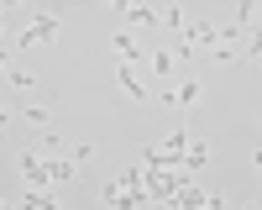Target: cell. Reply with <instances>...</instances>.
Here are the masks:
<instances>
[{"mask_svg":"<svg viewBox=\"0 0 262 210\" xmlns=\"http://www.w3.org/2000/svg\"><path fill=\"white\" fill-rule=\"evenodd\" d=\"M111 42H116V53H121L126 63H131V58H142V42L131 37V32H121V37H111Z\"/></svg>","mask_w":262,"mask_h":210,"instance_id":"obj_3","label":"cell"},{"mask_svg":"<svg viewBox=\"0 0 262 210\" xmlns=\"http://www.w3.org/2000/svg\"><path fill=\"white\" fill-rule=\"evenodd\" d=\"M58 32H63L58 16H32V27H27V37H21V48H42V42H53Z\"/></svg>","mask_w":262,"mask_h":210,"instance_id":"obj_1","label":"cell"},{"mask_svg":"<svg viewBox=\"0 0 262 210\" xmlns=\"http://www.w3.org/2000/svg\"><path fill=\"white\" fill-rule=\"evenodd\" d=\"M27 121H32L37 132H42V126H48V111H42V105H27Z\"/></svg>","mask_w":262,"mask_h":210,"instance_id":"obj_4","label":"cell"},{"mask_svg":"<svg viewBox=\"0 0 262 210\" xmlns=\"http://www.w3.org/2000/svg\"><path fill=\"white\" fill-rule=\"evenodd\" d=\"M21 174H27V184H48V163H37V153H21Z\"/></svg>","mask_w":262,"mask_h":210,"instance_id":"obj_2","label":"cell"}]
</instances>
